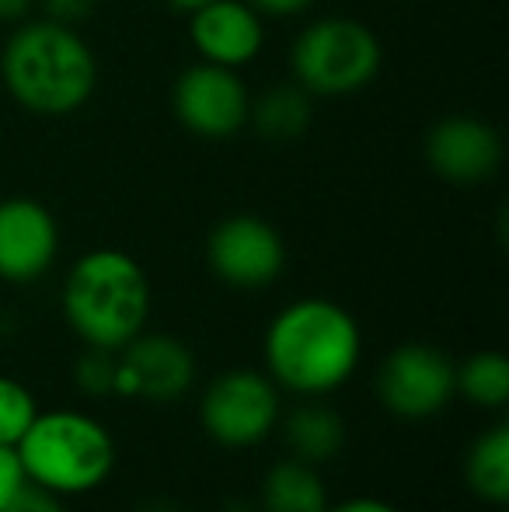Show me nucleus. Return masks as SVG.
Returning <instances> with one entry per match:
<instances>
[{
  "label": "nucleus",
  "mask_w": 509,
  "mask_h": 512,
  "mask_svg": "<svg viewBox=\"0 0 509 512\" xmlns=\"http://www.w3.org/2000/svg\"><path fill=\"white\" fill-rule=\"evenodd\" d=\"M39 4H42V18L77 28L81 21H88L98 11L102 0H39Z\"/></svg>",
  "instance_id": "obj_22"
},
{
  "label": "nucleus",
  "mask_w": 509,
  "mask_h": 512,
  "mask_svg": "<svg viewBox=\"0 0 509 512\" xmlns=\"http://www.w3.org/2000/svg\"><path fill=\"white\" fill-rule=\"evenodd\" d=\"M363 335L356 317L325 297L293 300L265 331V373L304 398H321L346 384L360 366Z\"/></svg>",
  "instance_id": "obj_1"
},
{
  "label": "nucleus",
  "mask_w": 509,
  "mask_h": 512,
  "mask_svg": "<svg viewBox=\"0 0 509 512\" xmlns=\"http://www.w3.org/2000/svg\"><path fill=\"white\" fill-rule=\"evenodd\" d=\"M60 255V227L39 199H0V279L35 283Z\"/></svg>",
  "instance_id": "obj_12"
},
{
  "label": "nucleus",
  "mask_w": 509,
  "mask_h": 512,
  "mask_svg": "<svg viewBox=\"0 0 509 512\" xmlns=\"http://www.w3.org/2000/svg\"><path fill=\"white\" fill-rule=\"evenodd\" d=\"M28 485L25 478V467L18 460V450L14 446H0V512L14 502V495Z\"/></svg>",
  "instance_id": "obj_21"
},
{
  "label": "nucleus",
  "mask_w": 509,
  "mask_h": 512,
  "mask_svg": "<svg viewBox=\"0 0 509 512\" xmlns=\"http://www.w3.org/2000/svg\"><path fill=\"white\" fill-rule=\"evenodd\" d=\"M328 512H401V509H394L391 502H384V499L356 495V499H346V502H339V506H328Z\"/></svg>",
  "instance_id": "obj_25"
},
{
  "label": "nucleus",
  "mask_w": 509,
  "mask_h": 512,
  "mask_svg": "<svg viewBox=\"0 0 509 512\" xmlns=\"http://www.w3.org/2000/svg\"><path fill=\"white\" fill-rule=\"evenodd\" d=\"M206 262L234 290H265L286 269L283 234L255 213L224 216L206 237Z\"/></svg>",
  "instance_id": "obj_8"
},
{
  "label": "nucleus",
  "mask_w": 509,
  "mask_h": 512,
  "mask_svg": "<svg viewBox=\"0 0 509 512\" xmlns=\"http://www.w3.org/2000/svg\"><path fill=\"white\" fill-rule=\"evenodd\" d=\"M189 42L199 60L241 70L262 53L265 18L245 0H210L189 11Z\"/></svg>",
  "instance_id": "obj_13"
},
{
  "label": "nucleus",
  "mask_w": 509,
  "mask_h": 512,
  "mask_svg": "<svg viewBox=\"0 0 509 512\" xmlns=\"http://www.w3.org/2000/svg\"><path fill=\"white\" fill-rule=\"evenodd\" d=\"M468 488L482 502L506 506L509 502V425H492L471 443L464 460Z\"/></svg>",
  "instance_id": "obj_17"
},
{
  "label": "nucleus",
  "mask_w": 509,
  "mask_h": 512,
  "mask_svg": "<svg viewBox=\"0 0 509 512\" xmlns=\"http://www.w3.org/2000/svg\"><path fill=\"white\" fill-rule=\"evenodd\" d=\"M171 7H175V11H196V7H203V4H210V0H168Z\"/></svg>",
  "instance_id": "obj_28"
},
{
  "label": "nucleus",
  "mask_w": 509,
  "mask_h": 512,
  "mask_svg": "<svg viewBox=\"0 0 509 512\" xmlns=\"http://www.w3.org/2000/svg\"><path fill=\"white\" fill-rule=\"evenodd\" d=\"M196 384V356L175 335H140L116 352V391L150 405H168Z\"/></svg>",
  "instance_id": "obj_10"
},
{
  "label": "nucleus",
  "mask_w": 509,
  "mask_h": 512,
  "mask_svg": "<svg viewBox=\"0 0 509 512\" xmlns=\"http://www.w3.org/2000/svg\"><path fill=\"white\" fill-rule=\"evenodd\" d=\"M457 394L478 408H503L509 401V359L503 352H475L457 366Z\"/></svg>",
  "instance_id": "obj_18"
},
{
  "label": "nucleus",
  "mask_w": 509,
  "mask_h": 512,
  "mask_svg": "<svg viewBox=\"0 0 509 512\" xmlns=\"http://www.w3.org/2000/svg\"><path fill=\"white\" fill-rule=\"evenodd\" d=\"M311 119H314V98L297 81L272 84V88H265L248 105V126L262 140L272 143H290L297 136H304Z\"/></svg>",
  "instance_id": "obj_15"
},
{
  "label": "nucleus",
  "mask_w": 509,
  "mask_h": 512,
  "mask_svg": "<svg viewBox=\"0 0 509 512\" xmlns=\"http://www.w3.org/2000/svg\"><path fill=\"white\" fill-rule=\"evenodd\" d=\"M136 512H189V509L175 506V502H168V499H157V502H143Z\"/></svg>",
  "instance_id": "obj_27"
},
{
  "label": "nucleus",
  "mask_w": 509,
  "mask_h": 512,
  "mask_svg": "<svg viewBox=\"0 0 509 512\" xmlns=\"http://www.w3.org/2000/svg\"><path fill=\"white\" fill-rule=\"evenodd\" d=\"M279 422H283V439L290 453L304 464L321 467L339 457L346 446V422L328 405H300Z\"/></svg>",
  "instance_id": "obj_14"
},
{
  "label": "nucleus",
  "mask_w": 509,
  "mask_h": 512,
  "mask_svg": "<svg viewBox=\"0 0 509 512\" xmlns=\"http://www.w3.org/2000/svg\"><path fill=\"white\" fill-rule=\"evenodd\" d=\"M283 408L279 387L269 373L258 370H227L206 384L199 401V422L206 436L227 450H252L276 432Z\"/></svg>",
  "instance_id": "obj_6"
},
{
  "label": "nucleus",
  "mask_w": 509,
  "mask_h": 512,
  "mask_svg": "<svg viewBox=\"0 0 509 512\" xmlns=\"http://www.w3.org/2000/svg\"><path fill=\"white\" fill-rule=\"evenodd\" d=\"M14 450L25 478L60 499L95 492L116 471V439L84 411H39Z\"/></svg>",
  "instance_id": "obj_4"
},
{
  "label": "nucleus",
  "mask_w": 509,
  "mask_h": 512,
  "mask_svg": "<svg viewBox=\"0 0 509 512\" xmlns=\"http://www.w3.org/2000/svg\"><path fill=\"white\" fill-rule=\"evenodd\" d=\"M74 377H77V387H81L84 394H95V398L112 394L116 391V352L91 349L88 345V352L77 359Z\"/></svg>",
  "instance_id": "obj_20"
},
{
  "label": "nucleus",
  "mask_w": 509,
  "mask_h": 512,
  "mask_svg": "<svg viewBox=\"0 0 509 512\" xmlns=\"http://www.w3.org/2000/svg\"><path fill=\"white\" fill-rule=\"evenodd\" d=\"M35 415H39L35 394L21 380L0 377V446H18Z\"/></svg>",
  "instance_id": "obj_19"
},
{
  "label": "nucleus",
  "mask_w": 509,
  "mask_h": 512,
  "mask_svg": "<svg viewBox=\"0 0 509 512\" xmlns=\"http://www.w3.org/2000/svg\"><path fill=\"white\" fill-rule=\"evenodd\" d=\"M262 18H297L314 7V0H245Z\"/></svg>",
  "instance_id": "obj_24"
},
{
  "label": "nucleus",
  "mask_w": 509,
  "mask_h": 512,
  "mask_svg": "<svg viewBox=\"0 0 509 512\" xmlns=\"http://www.w3.org/2000/svg\"><path fill=\"white\" fill-rule=\"evenodd\" d=\"M248 95L238 70L220 67V63H192L178 74L171 88V108L175 119L203 140H227L238 129L248 126Z\"/></svg>",
  "instance_id": "obj_9"
},
{
  "label": "nucleus",
  "mask_w": 509,
  "mask_h": 512,
  "mask_svg": "<svg viewBox=\"0 0 509 512\" xmlns=\"http://www.w3.org/2000/svg\"><path fill=\"white\" fill-rule=\"evenodd\" d=\"M4 512H67V506H63L60 495L46 492V488H39V485L28 481Z\"/></svg>",
  "instance_id": "obj_23"
},
{
  "label": "nucleus",
  "mask_w": 509,
  "mask_h": 512,
  "mask_svg": "<svg viewBox=\"0 0 509 512\" xmlns=\"http://www.w3.org/2000/svg\"><path fill=\"white\" fill-rule=\"evenodd\" d=\"M35 0H0V25H14L32 11Z\"/></svg>",
  "instance_id": "obj_26"
},
{
  "label": "nucleus",
  "mask_w": 509,
  "mask_h": 512,
  "mask_svg": "<svg viewBox=\"0 0 509 512\" xmlns=\"http://www.w3.org/2000/svg\"><path fill=\"white\" fill-rule=\"evenodd\" d=\"M457 394V366L440 345L405 342L377 370V398L398 418L422 422L440 415Z\"/></svg>",
  "instance_id": "obj_7"
},
{
  "label": "nucleus",
  "mask_w": 509,
  "mask_h": 512,
  "mask_svg": "<svg viewBox=\"0 0 509 512\" xmlns=\"http://www.w3.org/2000/svg\"><path fill=\"white\" fill-rule=\"evenodd\" d=\"M422 154L436 178L450 185H482L503 168V136L475 115H443L422 140Z\"/></svg>",
  "instance_id": "obj_11"
},
{
  "label": "nucleus",
  "mask_w": 509,
  "mask_h": 512,
  "mask_svg": "<svg viewBox=\"0 0 509 512\" xmlns=\"http://www.w3.org/2000/svg\"><path fill=\"white\" fill-rule=\"evenodd\" d=\"M262 512H328V488L318 467L297 457L272 464L262 481Z\"/></svg>",
  "instance_id": "obj_16"
},
{
  "label": "nucleus",
  "mask_w": 509,
  "mask_h": 512,
  "mask_svg": "<svg viewBox=\"0 0 509 512\" xmlns=\"http://www.w3.org/2000/svg\"><path fill=\"white\" fill-rule=\"evenodd\" d=\"M384 49L370 25L342 14L314 18L293 39V81L311 98H349L381 74Z\"/></svg>",
  "instance_id": "obj_5"
},
{
  "label": "nucleus",
  "mask_w": 509,
  "mask_h": 512,
  "mask_svg": "<svg viewBox=\"0 0 509 512\" xmlns=\"http://www.w3.org/2000/svg\"><path fill=\"white\" fill-rule=\"evenodd\" d=\"M0 77L25 112L63 119L91 102L98 60L84 35L60 21H21L0 49Z\"/></svg>",
  "instance_id": "obj_2"
},
{
  "label": "nucleus",
  "mask_w": 509,
  "mask_h": 512,
  "mask_svg": "<svg viewBox=\"0 0 509 512\" xmlns=\"http://www.w3.org/2000/svg\"><path fill=\"white\" fill-rule=\"evenodd\" d=\"M63 317L91 349L119 352L150 317V279L133 255L95 248L81 255L63 283Z\"/></svg>",
  "instance_id": "obj_3"
}]
</instances>
